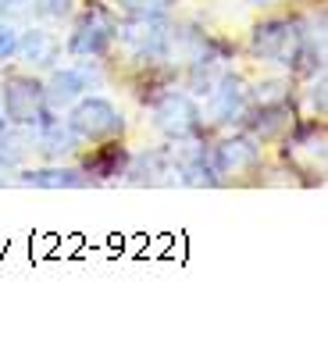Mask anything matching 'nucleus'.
<instances>
[{
    "mask_svg": "<svg viewBox=\"0 0 328 353\" xmlns=\"http://www.w3.org/2000/svg\"><path fill=\"white\" fill-rule=\"evenodd\" d=\"M65 125L82 143H107L125 132V114L107 97H79L65 118Z\"/></svg>",
    "mask_w": 328,
    "mask_h": 353,
    "instance_id": "nucleus-1",
    "label": "nucleus"
},
{
    "mask_svg": "<svg viewBox=\"0 0 328 353\" xmlns=\"http://www.w3.org/2000/svg\"><path fill=\"white\" fill-rule=\"evenodd\" d=\"M114 39H118V14L107 4H100V0H90L79 14L72 36H68V54L72 57H90V61L104 57Z\"/></svg>",
    "mask_w": 328,
    "mask_h": 353,
    "instance_id": "nucleus-2",
    "label": "nucleus"
},
{
    "mask_svg": "<svg viewBox=\"0 0 328 353\" xmlns=\"http://www.w3.org/2000/svg\"><path fill=\"white\" fill-rule=\"evenodd\" d=\"M250 50L271 65H296L303 54V32L289 18H264L250 32Z\"/></svg>",
    "mask_w": 328,
    "mask_h": 353,
    "instance_id": "nucleus-3",
    "label": "nucleus"
},
{
    "mask_svg": "<svg viewBox=\"0 0 328 353\" xmlns=\"http://www.w3.org/2000/svg\"><path fill=\"white\" fill-rule=\"evenodd\" d=\"M0 97H4V121L14 129H36L50 111L43 100V82H36L32 75H11Z\"/></svg>",
    "mask_w": 328,
    "mask_h": 353,
    "instance_id": "nucleus-4",
    "label": "nucleus"
},
{
    "mask_svg": "<svg viewBox=\"0 0 328 353\" xmlns=\"http://www.w3.org/2000/svg\"><path fill=\"white\" fill-rule=\"evenodd\" d=\"M118 36L139 61H161L172 43V29L164 14H132L125 26H118Z\"/></svg>",
    "mask_w": 328,
    "mask_h": 353,
    "instance_id": "nucleus-5",
    "label": "nucleus"
},
{
    "mask_svg": "<svg viewBox=\"0 0 328 353\" xmlns=\"http://www.w3.org/2000/svg\"><path fill=\"white\" fill-rule=\"evenodd\" d=\"M154 125L168 139H196L203 129V111L186 93H164L154 103Z\"/></svg>",
    "mask_w": 328,
    "mask_h": 353,
    "instance_id": "nucleus-6",
    "label": "nucleus"
},
{
    "mask_svg": "<svg viewBox=\"0 0 328 353\" xmlns=\"http://www.w3.org/2000/svg\"><path fill=\"white\" fill-rule=\"evenodd\" d=\"M211 172L214 175H243V172H254L260 164V143L257 136H232V139H221L211 147Z\"/></svg>",
    "mask_w": 328,
    "mask_h": 353,
    "instance_id": "nucleus-7",
    "label": "nucleus"
},
{
    "mask_svg": "<svg viewBox=\"0 0 328 353\" xmlns=\"http://www.w3.org/2000/svg\"><path fill=\"white\" fill-rule=\"evenodd\" d=\"M246 97H250V86H246L236 72H225L214 82V90H211V111H207L211 121H214V125H229V121L243 118Z\"/></svg>",
    "mask_w": 328,
    "mask_h": 353,
    "instance_id": "nucleus-8",
    "label": "nucleus"
},
{
    "mask_svg": "<svg viewBox=\"0 0 328 353\" xmlns=\"http://www.w3.org/2000/svg\"><path fill=\"white\" fill-rule=\"evenodd\" d=\"M96 82V75L90 68H57L47 82H43V100L47 108L57 111V108H72L79 97H86V90Z\"/></svg>",
    "mask_w": 328,
    "mask_h": 353,
    "instance_id": "nucleus-9",
    "label": "nucleus"
},
{
    "mask_svg": "<svg viewBox=\"0 0 328 353\" xmlns=\"http://www.w3.org/2000/svg\"><path fill=\"white\" fill-rule=\"evenodd\" d=\"M14 57H22L29 68H50L54 61L61 57V43L54 39V32L47 29H25V32H18V50Z\"/></svg>",
    "mask_w": 328,
    "mask_h": 353,
    "instance_id": "nucleus-10",
    "label": "nucleus"
},
{
    "mask_svg": "<svg viewBox=\"0 0 328 353\" xmlns=\"http://www.w3.org/2000/svg\"><path fill=\"white\" fill-rule=\"evenodd\" d=\"M22 185H36V190H79L90 179L79 168H61V164H47V168H25L18 175Z\"/></svg>",
    "mask_w": 328,
    "mask_h": 353,
    "instance_id": "nucleus-11",
    "label": "nucleus"
},
{
    "mask_svg": "<svg viewBox=\"0 0 328 353\" xmlns=\"http://www.w3.org/2000/svg\"><path fill=\"white\" fill-rule=\"evenodd\" d=\"M125 164H129V154L107 139L104 147H96V150L86 157V164H82V175H86V179H118V175H125Z\"/></svg>",
    "mask_w": 328,
    "mask_h": 353,
    "instance_id": "nucleus-12",
    "label": "nucleus"
},
{
    "mask_svg": "<svg viewBox=\"0 0 328 353\" xmlns=\"http://www.w3.org/2000/svg\"><path fill=\"white\" fill-rule=\"evenodd\" d=\"M129 14H168L175 0H118Z\"/></svg>",
    "mask_w": 328,
    "mask_h": 353,
    "instance_id": "nucleus-13",
    "label": "nucleus"
},
{
    "mask_svg": "<svg viewBox=\"0 0 328 353\" xmlns=\"http://www.w3.org/2000/svg\"><path fill=\"white\" fill-rule=\"evenodd\" d=\"M32 11L39 18H65L72 11V0H32Z\"/></svg>",
    "mask_w": 328,
    "mask_h": 353,
    "instance_id": "nucleus-14",
    "label": "nucleus"
},
{
    "mask_svg": "<svg viewBox=\"0 0 328 353\" xmlns=\"http://www.w3.org/2000/svg\"><path fill=\"white\" fill-rule=\"evenodd\" d=\"M18 50V29L11 22H0V61H11Z\"/></svg>",
    "mask_w": 328,
    "mask_h": 353,
    "instance_id": "nucleus-15",
    "label": "nucleus"
},
{
    "mask_svg": "<svg viewBox=\"0 0 328 353\" xmlns=\"http://www.w3.org/2000/svg\"><path fill=\"white\" fill-rule=\"evenodd\" d=\"M32 8V0H0V14L4 18H18Z\"/></svg>",
    "mask_w": 328,
    "mask_h": 353,
    "instance_id": "nucleus-16",
    "label": "nucleus"
},
{
    "mask_svg": "<svg viewBox=\"0 0 328 353\" xmlns=\"http://www.w3.org/2000/svg\"><path fill=\"white\" fill-rule=\"evenodd\" d=\"M8 132V121H4V114H0V136H4Z\"/></svg>",
    "mask_w": 328,
    "mask_h": 353,
    "instance_id": "nucleus-17",
    "label": "nucleus"
},
{
    "mask_svg": "<svg viewBox=\"0 0 328 353\" xmlns=\"http://www.w3.org/2000/svg\"><path fill=\"white\" fill-rule=\"evenodd\" d=\"M250 4H271V0H250Z\"/></svg>",
    "mask_w": 328,
    "mask_h": 353,
    "instance_id": "nucleus-18",
    "label": "nucleus"
},
{
    "mask_svg": "<svg viewBox=\"0 0 328 353\" xmlns=\"http://www.w3.org/2000/svg\"><path fill=\"white\" fill-rule=\"evenodd\" d=\"M0 168H4V164H0Z\"/></svg>",
    "mask_w": 328,
    "mask_h": 353,
    "instance_id": "nucleus-19",
    "label": "nucleus"
}]
</instances>
